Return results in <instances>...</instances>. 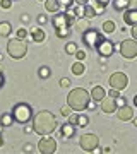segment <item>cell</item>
<instances>
[{
	"mask_svg": "<svg viewBox=\"0 0 137 154\" xmlns=\"http://www.w3.org/2000/svg\"><path fill=\"white\" fill-rule=\"evenodd\" d=\"M57 127H58V122H57L55 115L46 110L38 111L33 116V130L36 134H39V135H50V134H53Z\"/></svg>",
	"mask_w": 137,
	"mask_h": 154,
	"instance_id": "1",
	"label": "cell"
},
{
	"mask_svg": "<svg viewBox=\"0 0 137 154\" xmlns=\"http://www.w3.org/2000/svg\"><path fill=\"white\" fill-rule=\"evenodd\" d=\"M91 101V93H88L86 89L76 88L72 89L69 96H67V105L70 106L74 111H84L88 110V103Z\"/></svg>",
	"mask_w": 137,
	"mask_h": 154,
	"instance_id": "2",
	"label": "cell"
},
{
	"mask_svg": "<svg viewBox=\"0 0 137 154\" xmlns=\"http://www.w3.org/2000/svg\"><path fill=\"white\" fill-rule=\"evenodd\" d=\"M7 53L14 58V60H21L24 58L27 53V45L19 38H12L9 39V43H7Z\"/></svg>",
	"mask_w": 137,
	"mask_h": 154,
	"instance_id": "3",
	"label": "cell"
},
{
	"mask_svg": "<svg viewBox=\"0 0 137 154\" xmlns=\"http://www.w3.org/2000/svg\"><path fill=\"white\" fill-rule=\"evenodd\" d=\"M12 115H14V120L17 122V123H27L29 120H33V108L27 105V103H17V105H14V108H12Z\"/></svg>",
	"mask_w": 137,
	"mask_h": 154,
	"instance_id": "4",
	"label": "cell"
},
{
	"mask_svg": "<svg viewBox=\"0 0 137 154\" xmlns=\"http://www.w3.org/2000/svg\"><path fill=\"white\" fill-rule=\"evenodd\" d=\"M118 51L120 55L127 60H132L137 57V39H123L120 45H118Z\"/></svg>",
	"mask_w": 137,
	"mask_h": 154,
	"instance_id": "5",
	"label": "cell"
},
{
	"mask_svg": "<svg viewBox=\"0 0 137 154\" xmlns=\"http://www.w3.org/2000/svg\"><path fill=\"white\" fill-rule=\"evenodd\" d=\"M79 146L82 147V151L93 152L94 149L99 146V137L96 134H82L79 137Z\"/></svg>",
	"mask_w": 137,
	"mask_h": 154,
	"instance_id": "6",
	"label": "cell"
},
{
	"mask_svg": "<svg viewBox=\"0 0 137 154\" xmlns=\"http://www.w3.org/2000/svg\"><path fill=\"white\" fill-rule=\"evenodd\" d=\"M110 86L113 89L123 91L129 86V77H127V74H123V72H113L110 75Z\"/></svg>",
	"mask_w": 137,
	"mask_h": 154,
	"instance_id": "7",
	"label": "cell"
},
{
	"mask_svg": "<svg viewBox=\"0 0 137 154\" xmlns=\"http://www.w3.org/2000/svg\"><path fill=\"white\" fill-rule=\"evenodd\" d=\"M101 39H103V36H101V33H98L96 29H88V31L82 33V41H84L86 46H89V48H96Z\"/></svg>",
	"mask_w": 137,
	"mask_h": 154,
	"instance_id": "8",
	"label": "cell"
},
{
	"mask_svg": "<svg viewBox=\"0 0 137 154\" xmlns=\"http://www.w3.org/2000/svg\"><path fill=\"white\" fill-rule=\"evenodd\" d=\"M38 151L41 154H53L57 151V140L48 137V135H45L38 144Z\"/></svg>",
	"mask_w": 137,
	"mask_h": 154,
	"instance_id": "9",
	"label": "cell"
},
{
	"mask_svg": "<svg viewBox=\"0 0 137 154\" xmlns=\"http://www.w3.org/2000/svg\"><path fill=\"white\" fill-rule=\"evenodd\" d=\"M96 51L99 53V57L106 58V57H111V55H113L115 48H113V43H111V41H108V39L103 38L101 41H99V45L96 46Z\"/></svg>",
	"mask_w": 137,
	"mask_h": 154,
	"instance_id": "10",
	"label": "cell"
},
{
	"mask_svg": "<svg viewBox=\"0 0 137 154\" xmlns=\"http://www.w3.org/2000/svg\"><path fill=\"white\" fill-rule=\"evenodd\" d=\"M51 26H53L55 29L58 28H70V21H69V16H67V12H57L53 16V19H51Z\"/></svg>",
	"mask_w": 137,
	"mask_h": 154,
	"instance_id": "11",
	"label": "cell"
},
{
	"mask_svg": "<svg viewBox=\"0 0 137 154\" xmlns=\"http://www.w3.org/2000/svg\"><path fill=\"white\" fill-rule=\"evenodd\" d=\"M118 110V105H117V99L115 98H104L103 101H101V111L103 113H106V115H111V113H115V111Z\"/></svg>",
	"mask_w": 137,
	"mask_h": 154,
	"instance_id": "12",
	"label": "cell"
},
{
	"mask_svg": "<svg viewBox=\"0 0 137 154\" xmlns=\"http://www.w3.org/2000/svg\"><path fill=\"white\" fill-rule=\"evenodd\" d=\"M134 115H135V113H134V108L129 106V105H123L117 110V116H118V120H122V122H130L132 118H134Z\"/></svg>",
	"mask_w": 137,
	"mask_h": 154,
	"instance_id": "13",
	"label": "cell"
},
{
	"mask_svg": "<svg viewBox=\"0 0 137 154\" xmlns=\"http://www.w3.org/2000/svg\"><path fill=\"white\" fill-rule=\"evenodd\" d=\"M123 22L129 24V26L137 24V9H127L123 12Z\"/></svg>",
	"mask_w": 137,
	"mask_h": 154,
	"instance_id": "14",
	"label": "cell"
},
{
	"mask_svg": "<svg viewBox=\"0 0 137 154\" xmlns=\"http://www.w3.org/2000/svg\"><path fill=\"white\" fill-rule=\"evenodd\" d=\"M74 134H76V125L74 123H65V125H62V128H60V135L62 137H65V139H70V137H74Z\"/></svg>",
	"mask_w": 137,
	"mask_h": 154,
	"instance_id": "15",
	"label": "cell"
},
{
	"mask_svg": "<svg viewBox=\"0 0 137 154\" xmlns=\"http://www.w3.org/2000/svg\"><path fill=\"white\" fill-rule=\"evenodd\" d=\"M104 98H106V91H104V88H101V86H94L93 91H91V99H94V101H103Z\"/></svg>",
	"mask_w": 137,
	"mask_h": 154,
	"instance_id": "16",
	"label": "cell"
},
{
	"mask_svg": "<svg viewBox=\"0 0 137 154\" xmlns=\"http://www.w3.org/2000/svg\"><path fill=\"white\" fill-rule=\"evenodd\" d=\"M45 9L51 14H57L60 9V4H58V0H45Z\"/></svg>",
	"mask_w": 137,
	"mask_h": 154,
	"instance_id": "17",
	"label": "cell"
},
{
	"mask_svg": "<svg viewBox=\"0 0 137 154\" xmlns=\"http://www.w3.org/2000/svg\"><path fill=\"white\" fill-rule=\"evenodd\" d=\"M45 36H46V34H45V31L41 28H34L33 31H31V39L36 41V43H41L45 39Z\"/></svg>",
	"mask_w": 137,
	"mask_h": 154,
	"instance_id": "18",
	"label": "cell"
},
{
	"mask_svg": "<svg viewBox=\"0 0 137 154\" xmlns=\"http://www.w3.org/2000/svg\"><path fill=\"white\" fill-rule=\"evenodd\" d=\"M84 72H86V65H84L81 60L72 63V74H76V75H82Z\"/></svg>",
	"mask_w": 137,
	"mask_h": 154,
	"instance_id": "19",
	"label": "cell"
},
{
	"mask_svg": "<svg viewBox=\"0 0 137 154\" xmlns=\"http://www.w3.org/2000/svg\"><path fill=\"white\" fill-rule=\"evenodd\" d=\"M14 115L12 113H4V115L0 116V123H2V127H11L12 123H14Z\"/></svg>",
	"mask_w": 137,
	"mask_h": 154,
	"instance_id": "20",
	"label": "cell"
},
{
	"mask_svg": "<svg viewBox=\"0 0 137 154\" xmlns=\"http://www.w3.org/2000/svg\"><path fill=\"white\" fill-rule=\"evenodd\" d=\"M129 2H130V0H113V7H115L117 11L125 12L127 9H129Z\"/></svg>",
	"mask_w": 137,
	"mask_h": 154,
	"instance_id": "21",
	"label": "cell"
},
{
	"mask_svg": "<svg viewBox=\"0 0 137 154\" xmlns=\"http://www.w3.org/2000/svg\"><path fill=\"white\" fill-rule=\"evenodd\" d=\"M12 33V26L7 21L0 22V36H9Z\"/></svg>",
	"mask_w": 137,
	"mask_h": 154,
	"instance_id": "22",
	"label": "cell"
},
{
	"mask_svg": "<svg viewBox=\"0 0 137 154\" xmlns=\"http://www.w3.org/2000/svg\"><path fill=\"white\" fill-rule=\"evenodd\" d=\"M115 22L113 21H106V22H103V33H106V34H111L113 31H115Z\"/></svg>",
	"mask_w": 137,
	"mask_h": 154,
	"instance_id": "23",
	"label": "cell"
},
{
	"mask_svg": "<svg viewBox=\"0 0 137 154\" xmlns=\"http://www.w3.org/2000/svg\"><path fill=\"white\" fill-rule=\"evenodd\" d=\"M94 16H98V14H96V11L93 9V5H91V4H86V12H84V17H86V19H93Z\"/></svg>",
	"mask_w": 137,
	"mask_h": 154,
	"instance_id": "24",
	"label": "cell"
},
{
	"mask_svg": "<svg viewBox=\"0 0 137 154\" xmlns=\"http://www.w3.org/2000/svg\"><path fill=\"white\" fill-rule=\"evenodd\" d=\"M57 31V36L58 38H67L69 34H70V28L67 26V28H58V29H55Z\"/></svg>",
	"mask_w": 137,
	"mask_h": 154,
	"instance_id": "25",
	"label": "cell"
},
{
	"mask_svg": "<svg viewBox=\"0 0 137 154\" xmlns=\"http://www.w3.org/2000/svg\"><path fill=\"white\" fill-rule=\"evenodd\" d=\"M77 50H79V48H77V45H76V43H72V41L65 45V51L69 53V55H76Z\"/></svg>",
	"mask_w": 137,
	"mask_h": 154,
	"instance_id": "26",
	"label": "cell"
},
{
	"mask_svg": "<svg viewBox=\"0 0 137 154\" xmlns=\"http://www.w3.org/2000/svg\"><path fill=\"white\" fill-rule=\"evenodd\" d=\"M88 123H89L88 115H77V125L79 127H86Z\"/></svg>",
	"mask_w": 137,
	"mask_h": 154,
	"instance_id": "27",
	"label": "cell"
},
{
	"mask_svg": "<svg viewBox=\"0 0 137 154\" xmlns=\"http://www.w3.org/2000/svg\"><path fill=\"white\" fill-rule=\"evenodd\" d=\"M88 21H89V19H86V17H84V21H81V19H77V22H76V24H77V28H79V29H81V31H82V33H84V31H88Z\"/></svg>",
	"mask_w": 137,
	"mask_h": 154,
	"instance_id": "28",
	"label": "cell"
},
{
	"mask_svg": "<svg viewBox=\"0 0 137 154\" xmlns=\"http://www.w3.org/2000/svg\"><path fill=\"white\" fill-rule=\"evenodd\" d=\"M74 2L76 0H58V4H60L62 9H72L74 7Z\"/></svg>",
	"mask_w": 137,
	"mask_h": 154,
	"instance_id": "29",
	"label": "cell"
},
{
	"mask_svg": "<svg viewBox=\"0 0 137 154\" xmlns=\"http://www.w3.org/2000/svg\"><path fill=\"white\" fill-rule=\"evenodd\" d=\"M38 75L41 77V79L50 77V69H48V67H39V69H38Z\"/></svg>",
	"mask_w": 137,
	"mask_h": 154,
	"instance_id": "30",
	"label": "cell"
},
{
	"mask_svg": "<svg viewBox=\"0 0 137 154\" xmlns=\"http://www.w3.org/2000/svg\"><path fill=\"white\" fill-rule=\"evenodd\" d=\"M72 111H74V110H72V108H70L69 105H65V106H62V108H60L62 116H65V118H69V116L72 115Z\"/></svg>",
	"mask_w": 137,
	"mask_h": 154,
	"instance_id": "31",
	"label": "cell"
},
{
	"mask_svg": "<svg viewBox=\"0 0 137 154\" xmlns=\"http://www.w3.org/2000/svg\"><path fill=\"white\" fill-rule=\"evenodd\" d=\"M11 5H12V0H0V7L2 9H11Z\"/></svg>",
	"mask_w": 137,
	"mask_h": 154,
	"instance_id": "32",
	"label": "cell"
},
{
	"mask_svg": "<svg viewBox=\"0 0 137 154\" xmlns=\"http://www.w3.org/2000/svg\"><path fill=\"white\" fill-rule=\"evenodd\" d=\"M17 38H19V39H24V38H27V31H26L24 28L17 29Z\"/></svg>",
	"mask_w": 137,
	"mask_h": 154,
	"instance_id": "33",
	"label": "cell"
},
{
	"mask_svg": "<svg viewBox=\"0 0 137 154\" xmlns=\"http://www.w3.org/2000/svg\"><path fill=\"white\" fill-rule=\"evenodd\" d=\"M76 58L77 60H86V51L84 50H77V53H76Z\"/></svg>",
	"mask_w": 137,
	"mask_h": 154,
	"instance_id": "34",
	"label": "cell"
},
{
	"mask_svg": "<svg viewBox=\"0 0 137 154\" xmlns=\"http://www.w3.org/2000/svg\"><path fill=\"white\" fill-rule=\"evenodd\" d=\"M108 94L111 96V98H115V99H117L118 96H120V91H118V89H113V88H111V89H110V93H108Z\"/></svg>",
	"mask_w": 137,
	"mask_h": 154,
	"instance_id": "35",
	"label": "cell"
},
{
	"mask_svg": "<svg viewBox=\"0 0 137 154\" xmlns=\"http://www.w3.org/2000/svg\"><path fill=\"white\" fill-rule=\"evenodd\" d=\"M60 86L62 88H69V86H70V81H69L67 77H64V79H60Z\"/></svg>",
	"mask_w": 137,
	"mask_h": 154,
	"instance_id": "36",
	"label": "cell"
},
{
	"mask_svg": "<svg viewBox=\"0 0 137 154\" xmlns=\"http://www.w3.org/2000/svg\"><path fill=\"white\" fill-rule=\"evenodd\" d=\"M125 101H127L125 98H122V96H118V98H117V105H118V108H120V106H123V105H127Z\"/></svg>",
	"mask_w": 137,
	"mask_h": 154,
	"instance_id": "37",
	"label": "cell"
},
{
	"mask_svg": "<svg viewBox=\"0 0 137 154\" xmlns=\"http://www.w3.org/2000/svg\"><path fill=\"white\" fill-rule=\"evenodd\" d=\"M130 34H132V38H134V39H137V24H134V26H132Z\"/></svg>",
	"mask_w": 137,
	"mask_h": 154,
	"instance_id": "38",
	"label": "cell"
},
{
	"mask_svg": "<svg viewBox=\"0 0 137 154\" xmlns=\"http://www.w3.org/2000/svg\"><path fill=\"white\" fill-rule=\"evenodd\" d=\"M38 22H39V24H45V22H46V16L39 14V16H38Z\"/></svg>",
	"mask_w": 137,
	"mask_h": 154,
	"instance_id": "39",
	"label": "cell"
},
{
	"mask_svg": "<svg viewBox=\"0 0 137 154\" xmlns=\"http://www.w3.org/2000/svg\"><path fill=\"white\" fill-rule=\"evenodd\" d=\"M69 122L74 123V125H77V115H70V116H69Z\"/></svg>",
	"mask_w": 137,
	"mask_h": 154,
	"instance_id": "40",
	"label": "cell"
},
{
	"mask_svg": "<svg viewBox=\"0 0 137 154\" xmlns=\"http://www.w3.org/2000/svg\"><path fill=\"white\" fill-rule=\"evenodd\" d=\"M129 9H137V0H130L129 2Z\"/></svg>",
	"mask_w": 137,
	"mask_h": 154,
	"instance_id": "41",
	"label": "cell"
},
{
	"mask_svg": "<svg viewBox=\"0 0 137 154\" xmlns=\"http://www.w3.org/2000/svg\"><path fill=\"white\" fill-rule=\"evenodd\" d=\"M94 108H96V105H94V99H93V101L88 103V110H94Z\"/></svg>",
	"mask_w": 137,
	"mask_h": 154,
	"instance_id": "42",
	"label": "cell"
},
{
	"mask_svg": "<svg viewBox=\"0 0 137 154\" xmlns=\"http://www.w3.org/2000/svg\"><path fill=\"white\" fill-rule=\"evenodd\" d=\"M24 152H33V146H29V144L24 146Z\"/></svg>",
	"mask_w": 137,
	"mask_h": 154,
	"instance_id": "43",
	"label": "cell"
},
{
	"mask_svg": "<svg viewBox=\"0 0 137 154\" xmlns=\"http://www.w3.org/2000/svg\"><path fill=\"white\" fill-rule=\"evenodd\" d=\"M77 4H79V5H86V4H88L89 0H76Z\"/></svg>",
	"mask_w": 137,
	"mask_h": 154,
	"instance_id": "44",
	"label": "cell"
},
{
	"mask_svg": "<svg viewBox=\"0 0 137 154\" xmlns=\"http://www.w3.org/2000/svg\"><path fill=\"white\" fill-rule=\"evenodd\" d=\"M4 82H5V81H4V74H2V72H0V88H2V86H4Z\"/></svg>",
	"mask_w": 137,
	"mask_h": 154,
	"instance_id": "45",
	"label": "cell"
},
{
	"mask_svg": "<svg viewBox=\"0 0 137 154\" xmlns=\"http://www.w3.org/2000/svg\"><path fill=\"white\" fill-rule=\"evenodd\" d=\"M21 21L22 22H27V21H29V16H26V14H24V16L21 17Z\"/></svg>",
	"mask_w": 137,
	"mask_h": 154,
	"instance_id": "46",
	"label": "cell"
},
{
	"mask_svg": "<svg viewBox=\"0 0 137 154\" xmlns=\"http://www.w3.org/2000/svg\"><path fill=\"white\" fill-rule=\"evenodd\" d=\"M134 106H135V108H137V94H135V96H134Z\"/></svg>",
	"mask_w": 137,
	"mask_h": 154,
	"instance_id": "47",
	"label": "cell"
},
{
	"mask_svg": "<svg viewBox=\"0 0 137 154\" xmlns=\"http://www.w3.org/2000/svg\"><path fill=\"white\" fill-rule=\"evenodd\" d=\"M132 122H134V125L137 127V116H134V118H132Z\"/></svg>",
	"mask_w": 137,
	"mask_h": 154,
	"instance_id": "48",
	"label": "cell"
},
{
	"mask_svg": "<svg viewBox=\"0 0 137 154\" xmlns=\"http://www.w3.org/2000/svg\"><path fill=\"white\" fill-rule=\"evenodd\" d=\"M2 144H4V139H2V135H0V146H2Z\"/></svg>",
	"mask_w": 137,
	"mask_h": 154,
	"instance_id": "49",
	"label": "cell"
},
{
	"mask_svg": "<svg viewBox=\"0 0 137 154\" xmlns=\"http://www.w3.org/2000/svg\"><path fill=\"white\" fill-rule=\"evenodd\" d=\"M39 2H45V0H39Z\"/></svg>",
	"mask_w": 137,
	"mask_h": 154,
	"instance_id": "50",
	"label": "cell"
}]
</instances>
